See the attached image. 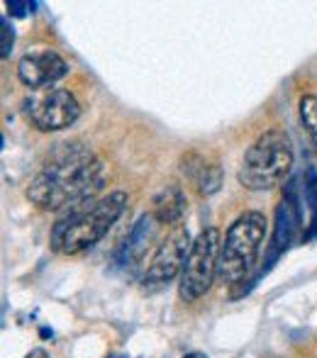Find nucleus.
<instances>
[{"instance_id": "f257e3e1", "label": "nucleus", "mask_w": 317, "mask_h": 358, "mask_svg": "<svg viewBox=\"0 0 317 358\" xmlns=\"http://www.w3.org/2000/svg\"><path fill=\"white\" fill-rule=\"evenodd\" d=\"M105 185V166L85 144H59L29 180L27 200L39 210H73L95 200Z\"/></svg>"}, {"instance_id": "f03ea898", "label": "nucleus", "mask_w": 317, "mask_h": 358, "mask_svg": "<svg viewBox=\"0 0 317 358\" xmlns=\"http://www.w3.org/2000/svg\"><path fill=\"white\" fill-rule=\"evenodd\" d=\"M127 203V193L115 190L105 198L90 200V203L69 210V215L62 217L52 229V241H49L52 251L62 256H78L93 249L122 217Z\"/></svg>"}, {"instance_id": "7ed1b4c3", "label": "nucleus", "mask_w": 317, "mask_h": 358, "mask_svg": "<svg viewBox=\"0 0 317 358\" xmlns=\"http://www.w3.org/2000/svg\"><path fill=\"white\" fill-rule=\"evenodd\" d=\"M293 169V144L283 129H266L246 149L239 166V183L251 193H264L286 180Z\"/></svg>"}, {"instance_id": "20e7f679", "label": "nucleus", "mask_w": 317, "mask_h": 358, "mask_svg": "<svg viewBox=\"0 0 317 358\" xmlns=\"http://www.w3.org/2000/svg\"><path fill=\"white\" fill-rule=\"evenodd\" d=\"M269 222L261 213L249 210L241 213L230 224L227 234L220 246L218 259V280L223 285H234L251 271V266L259 259V251L264 246Z\"/></svg>"}, {"instance_id": "39448f33", "label": "nucleus", "mask_w": 317, "mask_h": 358, "mask_svg": "<svg viewBox=\"0 0 317 358\" xmlns=\"http://www.w3.org/2000/svg\"><path fill=\"white\" fill-rule=\"evenodd\" d=\"M220 246H223V234L218 227H205L193 241L178 283V295L183 302L200 300L210 290L213 280L218 278Z\"/></svg>"}, {"instance_id": "423d86ee", "label": "nucleus", "mask_w": 317, "mask_h": 358, "mask_svg": "<svg viewBox=\"0 0 317 358\" xmlns=\"http://www.w3.org/2000/svg\"><path fill=\"white\" fill-rule=\"evenodd\" d=\"M22 108L29 122L39 132H62V129L71 127L80 115V105L73 98V93L66 88H59V85L29 90Z\"/></svg>"}, {"instance_id": "0eeeda50", "label": "nucleus", "mask_w": 317, "mask_h": 358, "mask_svg": "<svg viewBox=\"0 0 317 358\" xmlns=\"http://www.w3.org/2000/svg\"><path fill=\"white\" fill-rule=\"evenodd\" d=\"M190 246H193V241H190L188 229L183 224L174 227L159 244V249L154 251L152 261H149L147 273H144V287L169 285L176 275L183 273Z\"/></svg>"}, {"instance_id": "6e6552de", "label": "nucleus", "mask_w": 317, "mask_h": 358, "mask_svg": "<svg viewBox=\"0 0 317 358\" xmlns=\"http://www.w3.org/2000/svg\"><path fill=\"white\" fill-rule=\"evenodd\" d=\"M64 76H69V64L54 49H32L17 62V78L32 90L54 85Z\"/></svg>"}, {"instance_id": "1a4fd4ad", "label": "nucleus", "mask_w": 317, "mask_h": 358, "mask_svg": "<svg viewBox=\"0 0 317 358\" xmlns=\"http://www.w3.org/2000/svg\"><path fill=\"white\" fill-rule=\"evenodd\" d=\"M181 173L195 185L200 195H215L223 185V169L215 159H210L203 151H188L181 159Z\"/></svg>"}, {"instance_id": "9d476101", "label": "nucleus", "mask_w": 317, "mask_h": 358, "mask_svg": "<svg viewBox=\"0 0 317 358\" xmlns=\"http://www.w3.org/2000/svg\"><path fill=\"white\" fill-rule=\"evenodd\" d=\"M154 208H152V215L159 224H174L178 227V222L183 220L185 210H188V198H185L183 188L176 183L166 185L164 190L154 198Z\"/></svg>"}, {"instance_id": "9b49d317", "label": "nucleus", "mask_w": 317, "mask_h": 358, "mask_svg": "<svg viewBox=\"0 0 317 358\" xmlns=\"http://www.w3.org/2000/svg\"><path fill=\"white\" fill-rule=\"evenodd\" d=\"M154 224H157V220H154L152 213L142 215L137 222H134L132 231H129V236L122 244V251H120V261H122L125 266L142 261V256L147 254L149 241L154 239Z\"/></svg>"}, {"instance_id": "f8f14e48", "label": "nucleus", "mask_w": 317, "mask_h": 358, "mask_svg": "<svg viewBox=\"0 0 317 358\" xmlns=\"http://www.w3.org/2000/svg\"><path fill=\"white\" fill-rule=\"evenodd\" d=\"M300 122L308 132L310 142L317 151V95H303L300 98Z\"/></svg>"}, {"instance_id": "ddd939ff", "label": "nucleus", "mask_w": 317, "mask_h": 358, "mask_svg": "<svg viewBox=\"0 0 317 358\" xmlns=\"http://www.w3.org/2000/svg\"><path fill=\"white\" fill-rule=\"evenodd\" d=\"M305 195H308V203H310V210H313V231L317 229V171L310 166L305 171ZM310 231V234H313Z\"/></svg>"}, {"instance_id": "4468645a", "label": "nucleus", "mask_w": 317, "mask_h": 358, "mask_svg": "<svg viewBox=\"0 0 317 358\" xmlns=\"http://www.w3.org/2000/svg\"><path fill=\"white\" fill-rule=\"evenodd\" d=\"M0 37H3V42H0V49H3V59L10 57V52H13V44H15V29L13 24L8 22V17H0Z\"/></svg>"}, {"instance_id": "2eb2a0df", "label": "nucleus", "mask_w": 317, "mask_h": 358, "mask_svg": "<svg viewBox=\"0 0 317 358\" xmlns=\"http://www.w3.org/2000/svg\"><path fill=\"white\" fill-rule=\"evenodd\" d=\"M8 8H10V13H13V15H17V17H24V15H27V10L32 13L34 3H20V0H8Z\"/></svg>"}, {"instance_id": "dca6fc26", "label": "nucleus", "mask_w": 317, "mask_h": 358, "mask_svg": "<svg viewBox=\"0 0 317 358\" xmlns=\"http://www.w3.org/2000/svg\"><path fill=\"white\" fill-rule=\"evenodd\" d=\"M24 358H49V354H47V351H44V349H32V351H29V354L24 356Z\"/></svg>"}, {"instance_id": "f3484780", "label": "nucleus", "mask_w": 317, "mask_h": 358, "mask_svg": "<svg viewBox=\"0 0 317 358\" xmlns=\"http://www.w3.org/2000/svg\"><path fill=\"white\" fill-rule=\"evenodd\" d=\"M183 358H208L205 354H200V351H190V354H185Z\"/></svg>"}]
</instances>
